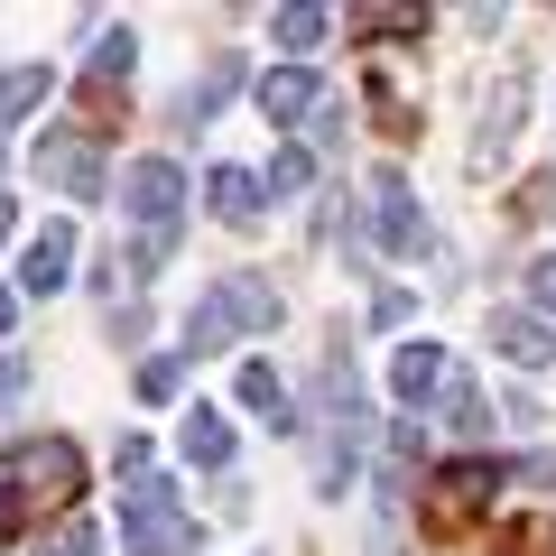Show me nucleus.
Here are the masks:
<instances>
[{
  "instance_id": "f257e3e1",
  "label": "nucleus",
  "mask_w": 556,
  "mask_h": 556,
  "mask_svg": "<svg viewBox=\"0 0 556 556\" xmlns=\"http://www.w3.org/2000/svg\"><path fill=\"white\" fill-rule=\"evenodd\" d=\"M121 547L130 556H186L195 547V519H186L177 482H159V473L130 482V501H121Z\"/></svg>"
},
{
  "instance_id": "f03ea898",
  "label": "nucleus",
  "mask_w": 556,
  "mask_h": 556,
  "mask_svg": "<svg viewBox=\"0 0 556 556\" xmlns=\"http://www.w3.org/2000/svg\"><path fill=\"white\" fill-rule=\"evenodd\" d=\"M10 501L75 510V501H84V455L65 437H20V445H10Z\"/></svg>"
},
{
  "instance_id": "7ed1b4c3",
  "label": "nucleus",
  "mask_w": 556,
  "mask_h": 556,
  "mask_svg": "<svg viewBox=\"0 0 556 556\" xmlns=\"http://www.w3.org/2000/svg\"><path fill=\"white\" fill-rule=\"evenodd\" d=\"M501 492V464L492 455H455L437 464V482H427V538H464L473 529V510Z\"/></svg>"
},
{
  "instance_id": "20e7f679",
  "label": "nucleus",
  "mask_w": 556,
  "mask_h": 556,
  "mask_svg": "<svg viewBox=\"0 0 556 556\" xmlns=\"http://www.w3.org/2000/svg\"><path fill=\"white\" fill-rule=\"evenodd\" d=\"M28 167H38V186H56L65 204H93V195H102V149H93V130H47Z\"/></svg>"
},
{
  "instance_id": "39448f33",
  "label": "nucleus",
  "mask_w": 556,
  "mask_h": 556,
  "mask_svg": "<svg viewBox=\"0 0 556 556\" xmlns=\"http://www.w3.org/2000/svg\"><path fill=\"white\" fill-rule=\"evenodd\" d=\"M371 241L380 251H427V214H417V195H408V177H399V167H380L371 177Z\"/></svg>"
},
{
  "instance_id": "423d86ee",
  "label": "nucleus",
  "mask_w": 556,
  "mask_h": 556,
  "mask_svg": "<svg viewBox=\"0 0 556 556\" xmlns=\"http://www.w3.org/2000/svg\"><path fill=\"white\" fill-rule=\"evenodd\" d=\"M177 204H186L177 159H130V214L149 223V232H177Z\"/></svg>"
},
{
  "instance_id": "0eeeda50",
  "label": "nucleus",
  "mask_w": 556,
  "mask_h": 556,
  "mask_svg": "<svg viewBox=\"0 0 556 556\" xmlns=\"http://www.w3.org/2000/svg\"><path fill=\"white\" fill-rule=\"evenodd\" d=\"M390 390H399V408H427L437 390H455V362H445V343H408V353L390 362Z\"/></svg>"
},
{
  "instance_id": "6e6552de",
  "label": "nucleus",
  "mask_w": 556,
  "mask_h": 556,
  "mask_svg": "<svg viewBox=\"0 0 556 556\" xmlns=\"http://www.w3.org/2000/svg\"><path fill=\"white\" fill-rule=\"evenodd\" d=\"M325 84L306 75V65H278V75H260V112H269V130H298V121H316Z\"/></svg>"
},
{
  "instance_id": "1a4fd4ad",
  "label": "nucleus",
  "mask_w": 556,
  "mask_h": 556,
  "mask_svg": "<svg viewBox=\"0 0 556 556\" xmlns=\"http://www.w3.org/2000/svg\"><path fill=\"white\" fill-rule=\"evenodd\" d=\"M214 306H223V325H232V334H269V325L288 316V306H278V288H269V278H251V269H241V278H223V288H214Z\"/></svg>"
},
{
  "instance_id": "9d476101",
  "label": "nucleus",
  "mask_w": 556,
  "mask_h": 556,
  "mask_svg": "<svg viewBox=\"0 0 556 556\" xmlns=\"http://www.w3.org/2000/svg\"><path fill=\"white\" fill-rule=\"evenodd\" d=\"M65 278H75V232H65V223H47V232L20 251V288H28V298H56Z\"/></svg>"
},
{
  "instance_id": "9b49d317",
  "label": "nucleus",
  "mask_w": 556,
  "mask_h": 556,
  "mask_svg": "<svg viewBox=\"0 0 556 556\" xmlns=\"http://www.w3.org/2000/svg\"><path fill=\"white\" fill-rule=\"evenodd\" d=\"M204 195H214V223H232V232H251L269 214V177H251V167H214Z\"/></svg>"
},
{
  "instance_id": "f8f14e48",
  "label": "nucleus",
  "mask_w": 556,
  "mask_h": 556,
  "mask_svg": "<svg viewBox=\"0 0 556 556\" xmlns=\"http://www.w3.org/2000/svg\"><path fill=\"white\" fill-rule=\"evenodd\" d=\"M492 343L519 362V371H547V362H556V325L547 316H519V306H510V316H492Z\"/></svg>"
},
{
  "instance_id": "ddd939ff",
  "label": "nucleus",
  "mask_w": 556,
  "mask_h": 556,
  "mask_svg": "<svg viewBox=\"0 0 556 556\" xmlns=\"http://www.w3.org/2000/svg\"><path fill=\"white\" fill-rule=\"evenodd\" d=\"M47 93H56V75H47V65H10V75H0V130H20Z\"/></svg>"
},
{
  "instance_id": "4468645a",
  "label": "nucleus",
  "mask_w": 556,
  "mask_h": 556,
  "mask_svg": "<svg viewBox=\"0 0 556 556\" xmlns=\"http://www.w3.org/2000/svg\"><path fill=\"white\" fill-rule=\"evenodd\" d=\"M519 112H529V84H519V75H501V84H492V102H482V159H492V149H510Z\"/></svg>"
},
{
  "instance_id": "2eb2a0df",
  "label": "nucleus",
  "mask_w": 556,
  "mask_h": 556,
  "mask_svg": "<svg viewBox=\"0 0 556 556\" xmlns=\"http://www.w3.org/2000/svg\"><path fill=\"white\" fill-rule=\"evenodd\" d=\"M232 93H241V56H214V65H204L195 84H186V121H214V112H223Z\"/></svg>"
},
{
  "instance_id": "dca6fc26",
  "label": "nucleus",
  "mask_w": 556,
  "mask_h": 556,
  "mask_svg": "<svg viewBox=\"0 0 556 556\" xmlns=\"http://www.w3.org/2000/svg\"><path fill=\"white\" fill-rule=\"evenodd\" d=\"M186 464H204V473H214V464H232V427H223V417L214 408H195V417H186Z\"/></svg>"
},
{
  "instance_id": "f3484780",
  "label": "nucleus",
  "mask_w": 556,
  "mask_h": 556,
  "mask_svg": "<svg viewBox=\"0 0 556 556\" xmlns=\"http://www.w3.org/2000/svg\"><path fill=\"white\" fill-rule=\"evenodd\" d=\"M325 28H334V20H325L316 0H288V10H278V47H288V56H316Z\"/></svg>"
},
{
  "instance_id": "a211bd4d",
  "label": "nucleus",
  "mask_w": 556,
  "mask_h": 556,
  "mask_svg": "<svg viewBox=\"0 0 556 556\" xmlns=\"http://www.w3.org/2000/svg\"><path fill=\"white\" fill-rule=\"evenodd\" d=\"M353 38H427V10H353Z\"/></svg>"
},
{
  "instance_id": "6ab92c4d",
  "label": "nucleus",
  "mask_w": 556,
  "mask_h": 556,
  "mask_svg": "<svg viewBox=\"0 0 556 556\" xmlns=\"http://www.w3.org/2000/svg\"><path fill=\"white\" fill-rule=\"evenodd\" d=\"M130 56H139L130 28H102V38H93V84H121V75H130Z\"/></svg>"
},
{
  "instance_id": "aec40b11",
  "label": "nucleus",
  "mask_w": 556,
  "mask_h": 556,
  "mask_svg": "<svg viewBox=\"0 0 556 556\" xmlns=\"http://www.w3.org/2000/svg\"><path fill=\"white\" fill-rule=\"evenodd\" d=\"M241 399H251V408H269L278 427H288V390H278V371H269V362H241Z\"/></svg>"
},
{
  "instance_id": "412c9836",
  "label": "nucleus",
  "mask_w": 556,
  "mask_h": 556,
  "mask_svg": "<svg viewBox=\"0 0 556 556\" xmlns=\"http://www.w3.org/2000/svg\"><path fill=\"white\" fill-rule=\"evenodd\" d=\"M177 390H186V362H177V353L139 362V399H177Z\"/></svg>"
},
{
  "instance_id": "4be33fe9",
  "label": "nucleus",
  "mask_w": 556,
  "mask_h": 556,
  "mask_svg": "<svg viewBox=\"0 0 556 556\" xmlns=\"http://www.w3.org/2000/svg\"><path fill=\"white\" fill-rule=\"evenodd\" d=\"M186 343H195V353H223V343H232V325H223V306H214V298L186 316Z\"/></svg>"
},
{
  "instance_id": "5701e85b",
  "label": "nucleus",
  "mask_w": 556,
  "mask_h": 556,
  "mask_svg": "<svg viewBox=\"0 0 556 556\" xmlns=\"http://www.w3.org/2000/svg\"><path fill=\"white\" fill-rule=\"evenodd\" d=\"M38 556H93V519H75V510H65L56 529H47V547H38Z\"/></svg>"
},
{
  "instance_id": "b1692460",
  "label": "nucleus",
  "mask_w": 556,
  "mask_h": 556,
  "mask_svg": "<svg viewBox=\"0 0 556 556\" xmlns=\"http://www.w3.org/2000/svg\"><path fill=\"white\" fill-rule=\"evenodd\" d=\"M510 556H556V519H519V529H510Z\"/></svg>"
},
{
  "instance_id": "393cba45",
  "label": "nucleus",
  "mask_w": 556,
  "mask_h": 556,
  "mask_svg": "<svg viewBox=\"0 0 556 556\" xmlns=\"http://www.w3.org/2000/svg\"><path fill=\"white\" fill-rule=\"evenodd\" d=\"M519 214H529V223H556V167H547V177H529V186H519Z\"/></svg>"
},
{
  "instance_id": "a878e982",
  "label": "nucleus",
  "mask_w": 556,
  "mask_h": 556,
  "mask_svg": "<svg viewBox=\"0 0 556 556\" xmlns=\"http://www.w3.org/2000/svg\"><path fill=\"white\" fill-rule=\"evenodd\" d=\"M306 186V149H278V167H269V195H298Z\"/></svg>"
},
{
  "instance_id": "bb28decb",
  "label": "nucleus",
  "mask_w": 556,
  "mask_h": 556,
  "mask_svg": "<svg viewBox=\"0 0 556 556\" xmlns=\"http://www.w3.org/2000/svg\"><path fill=\"white\" fill-rule=\"evenodd\" d=\"M529 306L556 325V260H538V269H529Z\"/></svg>"
},
{
  "instance_id": "cd10ccee",
  "label": "nucleus",
  "mask_w": 556,
  "mask_h": 556,
  "mask_svg": "<svg viewBox=\"0 0 556 556\" xmlns=\"http://www.w3.org/2000/svg\"><path fill=\"white\" fill-rule=\"evenodd\" d=\"M139 473H149V437L130 427V437H121V482H139Z\"/></svg>"
},
{
  "instance_id": "c85d7f7f",
  "label": "nucleus",
  "mask_w": 556,
  "mask_h": 556,
  "mask_svg": "<svg viewBox=\"0 0 556 556\" xmlns=\"http://www.w3.org/2000/svg\"><path fill=\"white\" fill-rule=\"evenodd\" d=\"M371 325H408V288H380V298H371Z\"/></svg>"
},
{
  "instance_id": "c756f323",
  "label": "nucleus",
  "mask_w": 556,
  "mask_h": 556,
  "mask_svg": "<svg viewBox=\"0 0 556 556\" xmlns=\"http://www.w3.org/2000/svg\"><path fill=\"white\" fill-rule=\"evenodd\" d=\"M20 390H28V362H20V353H0V399H20Z\"/></svg>"
},
{
  "instance_id": "7c9ffc66",
  "label": "nucleus",
  "mask_w": 556,
  "mask_h": 556,
  "mask_svg": "<svg viewBox=\"0 0 556 556\" xmlns=\"http://www.w3.org/2000/svg\"><path fill=\"white\" fill-rule=\"evenodd\" d=\"M10 316H20V298H10V288H0V334H10Z\"/></svg>"
},
{
  "instance_id": "2f4dec72",
  "label": "nucleus",
  "mask_w": 556,
  "mask_h": 556,
  "mask_svg": "<svg viewBox=\"0 0 556 556\" xmlns=\"http://www.w3.org/2000/svg\"><path fill=\"white\" fill-rule=\"evenodd\" d=\"M0 241H10V204H0Z\"/></svg>"
}]
</instances>
